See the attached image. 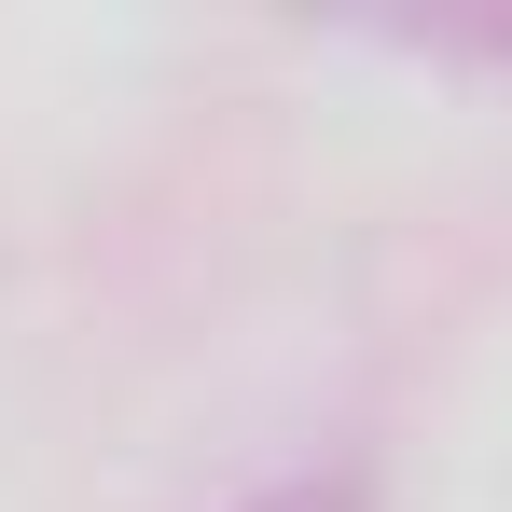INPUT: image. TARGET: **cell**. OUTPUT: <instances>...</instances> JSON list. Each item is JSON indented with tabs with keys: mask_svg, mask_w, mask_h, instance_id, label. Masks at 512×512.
I'll return each instance as SVG.
<instances>
[{
	"mask_svg": "<svg viewBox=\"0 0 512 512\" xmlns=\"http://www.w3.org/2000/svg\"><path fill=\"white\" fill-rule=\"evenodd\" d=\"M250 512H346V485H277V499H250Z\"/></svg>",
	"mask_w": 512,
	"mask_h": 512,
	"instance_id": "6da1fadb",
	"label": "cell"
}]
</instances>
